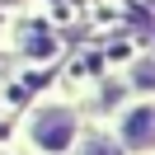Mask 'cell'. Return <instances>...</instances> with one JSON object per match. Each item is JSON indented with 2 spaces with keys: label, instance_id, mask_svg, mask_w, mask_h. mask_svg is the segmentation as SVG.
I'll return each mask as SVG.
<instances>
[{
  "label": "cell",
  "instance_id": "obj_1",
  "mask_svg": "<svg viewBox=\"0 0 155 155\" xmlns=\"http://www.w3.org/2000/svg\"><path fill=\"white\" fill-rule=\"evenodd\" d=\"M33 136H38V146L42 150H61V146L75 136V122H71V113H42L38 117V127H33Z\"/></svg>",
  "mask_w": 155,
  "mask_h": 155
},
{
  "label": "cell",
  "instance_id": "obj_2",
  "mask_svg": "<svg viewBox=\"0 0 155 155\" xmlns=\"http://www.w3.org/2000/svg\"><path fill=\"white\" fill-rule=\"evenodd\" d=\"M122 136L132 146H146V141H155V108H136V113H127V122H122Z\"/></svg>",
  "mask_w": 155,
  "mask_h": 155
},
{
  "label": "cell",
  "instance_id": "obj_3",
  "mask_svg": "<svg viewBox=\"0 0 155 155\" xmlns=\"http://www.w3.org/2000/svg\"><path fill=\"white\" fill-rule=\"evenodd\" d=\"M132 80H136L141 89H155V61H141V66L132 71Z\"/></svg>",
  "mask_w": 155,
  "mask_h": 155
},
{
  "label": "cell",
  "instance_id": "obj_4",
  "mask_svg": "<svg viewBox=\"0 0 155 155\" xmlns=\"http://www.w3.org/2000/svg\"><path fill=\"white\" fill-rule=\"evenodd\" d=\"M85 155H117V150H113L108 141H89V150H85Z\"/></svg>",
  "mask_w": 155,
  "mask_h": 155
}]
</instances>
